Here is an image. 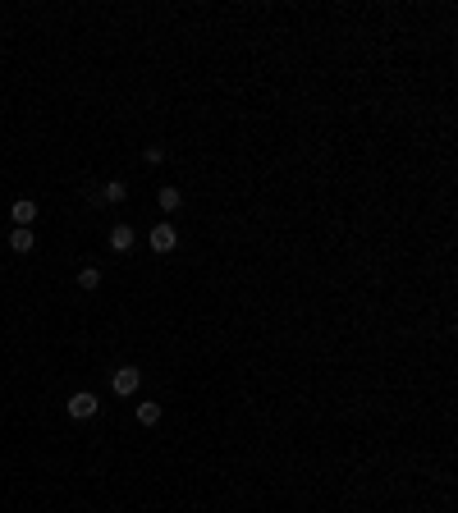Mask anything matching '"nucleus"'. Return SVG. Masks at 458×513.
Here are the masks:
<instances>
[{
    "label": "nucleus",
    "mask_w": 458,
    "mask_h": 513,
    "mask_svg": "<svg viewBox=\"0 0 458 513\" xmlns=\"http://www.w3.org/2000/svg\"><path fill=\"white\" fill-rule=\"evenodd\" d=\"M96 408H101V399H96L92 390H78L64 399V413H69L74 422H87V417H96Z\"/></svg>",
    "instance_id": "obj_1"
},
{
    "label": "nucleus",
    "mask_w": 458,
    "mask_h": 513,
    "mask_svg": "<svg viewBox=\"0 0 458 513\" xmlns=\"http://www.w3.org/2000/svg\"><path fill=\"white\" fill-rule=\"evenodd\" d=\"M147 243H151V253H161V257H170L174 248H179V229L170 225V220H161V225L147 234Z\"/></svg>",
    "instance_id": "obj_2"
},
{
    "label": "nucleus",
    "mask_w": 458,
    "mask_h": 513,
    "mask_svg": "<svg viewBox=\"0 0 458 513\" xmlns=\"http://www.w3.org/2000/svg\"><path fill=\"white\" fill-rule=\"evenodd\" d=\"M138 385H142V371H138V367H120V371L110 376V390L120 394V399H129V394H138Z\"/></svg>",
    "instance_id": "obj_3"
},
{
    "label": "nucleus",
    "mask_w": 458,
    "mask_h": 513,
    "mask_svg": "<svg viewBox=\"0 0 458 513\" xmlns=\"http://www.w3.org/2000/svg\"><path fill=\"white\" fill-rule=\"evenodd\" d=\"M9 248H14L18 257H33V253H37V234H33V229H18V225H14V234H9Z\"/></svg>",
    "instance_id": "obj_4"
},
{
    "label": "nucleus",
    "mask_w": 458,
    "mask_h": 513,
    "mask_svg": "<svg viewBox=\"0 0 458 513\" xmlns=\"http://www.w3.org/2000/svg\"><path fill=\"white\" fill-rule=\"evenodd\" d=\"M133 243H138L133 225H115L110 229V248H115V253H133Z\"/></svg>",
    "instance_id": "obj_5"
},
{
    "label": "nucleus",
    "mask_w": 458,
    "mask_h": 513,
    "mask_svg": "<svg viewBox=\"0 0 458 513\" xmlns=\"http://www.w3.org/2000/svg\"><path fill=\"white\" fill-rule=\"evenodd\" d=\"M156 202H161V211H165V216H174V211H179V207H183V192H179V188H174V183H165V188H161V192H156Z\"/></svg>",
    "instance_id": "obj_6"
},
{
    "label": "nucleus",
    "mask_w": 458,
    "mask_h": 513,
    "mask_svg": "<svg viewBox=\"0 0 458 513\" xmlns=\"http://www.w3.org/2000/svg\"><path fill=\"white\" fill-rule=\"evenodd\" d=\"M9 216L18 220V229H33V220H37V202H14V207H9Z\"/></svg>",
    "instance_id": "obj_7"
},
{
    "label": "nucleus",
    "mask_w": 458,
    "mask_h": 513,
    "mask_svg": "<svg viewBox=\"0 0 458 513\" xmlns=\"http://www.w3.org/2000/svg\"><path fill=\"white\" fill-rule=\"evenodd\" d=\"M124 197H129V183H124V179H110V183L101 188V202H110V207H120Z\"/></svg>",
    "instance_id": "obj_8"
},
{
    "label": "nucleus",
    "mask_w": 458,
    "mask_h": 513,
    "mask_svg": "<svg viewBox=\"0 0 458 513\" xmlns=\"http://www.w3.org/2000/svg\"><path fill=\"white\" fill-rule=\"evenodd\" d=\"M78 289H83V294H96V289H101V270L83 266V270H78Z\"/></svg>",
    "instance_id": "obj_9"
},
{
    "label": "nucleus",
    "mask_w": 458,
    "mask_h": 513,
    "mask_svg": "<svg viewBox=\"0 0 458 513\" xmlns=\"http://www.w3.org/2000/svg\"><path fill=\"white\" fill-rule=\"evenodd\" d=\"M138 427H161V403H138Z\"/></svg>",
    "instance_id": "obj_10"
},
{
    "label": "nucleus",
    "mask_w": 458,
    "mask_h": 513,
    "mask_svg": "<svg viewBox=\"0 0 458 513\" xmlns=\"http://www.w3.org/2000/svg\"><path fill=\"white\" fill-rule=\"evenodd\" d=\"M142 156H147V166H161V161H165V151H161V147H147Z\"/></svg>",
    "instance_id": "obj_11"
}]
</instances>
